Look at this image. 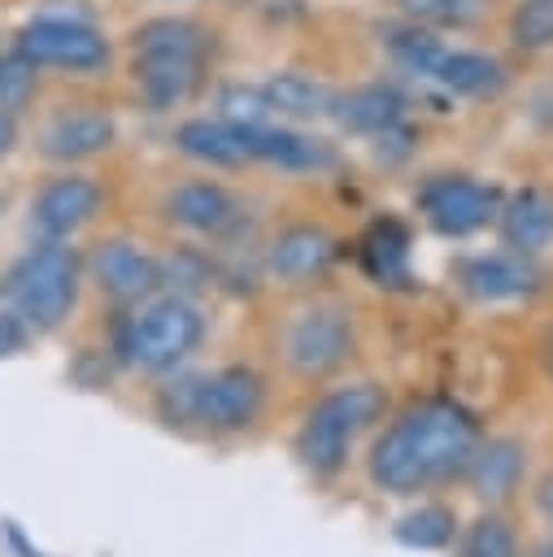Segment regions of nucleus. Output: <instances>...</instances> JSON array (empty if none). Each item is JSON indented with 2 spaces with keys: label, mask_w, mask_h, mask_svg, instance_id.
Here are the masks:
<instances>
[{
  "label": "nucleus",
  "mask_w": 553,
  "mask_h": 557,
  "mask_svg": "<svg viewBox=\"0 0 553 557\" xmlns=\"http://www.w3.org/2000/svg\"><path fill=\"white\" fill-rule=\"evenodd\" d=\"M479 448L475 418L453 400L409 405L370 448V479L383 492L409 496L470 466Z\"/></svg>",
  "instance_id": "f257e3e1"
},
{
  "label": "nucleus",
  "mask_w": 553,
  "mask_h": 557,
  "mask_svg": "<svg viewBox=\"0 0 553 557\" xmlns=\"http://www.w3.org/2000/svg\"><path fill=\"white\" fill-rule=\"evenodd\" d=\"M135 87L148 109H174L183 104L205 74L209 57V30L192 17H148L135 35Z\"/></svg>",
  "instance_id": "f03ea898"
},
{
  "label": "nucleus",
  "mask_w": 553,
  "mask_h": 557,
  "mask_svg": "<svg viewBox=\"0 0 553 557\" xmlns=\"http://www.w3.org/2000/svg\"><path fill=\"white\" fill-rule=\"evenodd\" d=\"M379 413H383V396L370 383H353V387H340V392L322 396L305 413V422L296 431V457H300V466L309 474H318V479H331L348 461L353 440Z\"/></svg>",
  "instance_id": "7ed1b4c3"
},
{
  "label": "nucleus",
  "mask_w": 553,
  "mask_h": 557,
  "mask_svg": "<svg viewBox=\"0 0 553 557\" xmlns=\"http://www.w3.org/2000/svg\"><path fill=\"white\" fill-rule=\"evenodd\" d=\"M205 339V313L187 296H157L122 326V357L135 370H174Z\"/></svg>",
  "instance_id": "20e7f679"
},
{
  "label": "nucleus",
  "mask_w": 553,
  "mask_h": 557,
  "mask_svg": "<svg viewBox=\"0 0 553 557\" xmlns=\"http://www.w3.org/2000/svg\"><path fill=\"white\" fill-rule=\"evenodd\" d=\"M9 296H13V309L26 318V326L35 331L61 326L78 300L74 248H65L61 239H48L35 252H26L9 274Z\"/></svg>",
  "instance_id": "39448f33"
},
{
  "label": "nucleus",
  "mask_w": 553,
  "mask_h": 557,
  "mask_svg": "<svg viewBox=\"0 0 553 557\" xmlns=\"http://www.w3.org/2000/svg\"><path fill=\"white\" fill-rule=\"evenodd\" d=\"M13 52L30 61L35 70L52 65V70L91 74L109 65V39L91 22H78V17H30L17 30Z\"/></svg>",
  "instance_id": "423d86ee"
},
{
  "label": "nucleus",
  "mask_w": 553,
  "mask_h": 557,
  "mask_svg": "<svg viewBox=\"0 0 553 557\" xmlns=\"http://www.w3.org/2000/svg\"><path fill=\"white\" fill-rule=\"evenodd\" d=\"M353 357V322L340 305H309L300 313H292L287 331H283V361L305 374H331Z\"/></svg>",
  "instance_id": "0eeeda50"
},
{
  "label": "nucleus",
  "mask_w": 553,
  "mask_h": 557,
  "mask_svg": "<svg viewBox=\"0 0 553 557\" xmlns=\"http://www.w3.org/2000/svg\"><path fill=\"white\" fill-rule=\"evenodd\" d=\"M418 209L435 235L462 239V235H475L488 222H496L501 191L479 178H466V174H435L431 183L418 187Z\"/></svg>",
  "instance_id": "6e6552de"
},
{
  "label": "nucleus",
  "mask_w": 553,
  "mask_h": 557,
  "mask_svg": "<svg viewBox=\"0 0 553 557\" xmlns=\"http://www.w3.org/2000/svg\"><path fill=\"white\" fill-rule=\"evenodd\" d=\"M261 400H266V387L244 366H226L183 387V413L205 422L209 431H244L248 422H257Z\"/></svg>",
  "instance_id": "1a4fd4ad"
},
{
  "label": "nucleus",
  "mask_w": 553,
  "mask_h": 557,
  "mask_svg": "<svg viewBox=\"0 0 553 557\" xmlns=\"http://www.w3.org/2000/svg\"><path fill=\"white\" fill-rule=\"evenodd\" d=\"M100 200H105V187H100L96 178H87V174H61V178H52V183L35 196L30 222H35V231H39L44 239H65V235H74L83 222L96 218Z\"/></svg>",
  "instance_id": "9d476101"
},
{
  "label": "nucleus",
  "mask_w": 553,
  "mask_h": 557,
  "mask_svg": "<svg viewBox=\"0 0 553 557\" xmlns=\"http://www.w3.org/2000/svg\"><path fill=\"white\" fill-rule=\"evenodd\" d=\"M174 148L192 161L239 170V165L257 161V126H239L226 117H187L174 131Z\"/></svg>",
  "instance_id": "9b49d317"
},
{
  "label": "nucleus",
  "mask_w": 553,
  "mask_h": 557,
  "mask_svg": "<svg viewBox=\"0 0 553 557\" xmlns=\"http://www.w3.org/2000/svg\"><path fill=\"white\" fill-rule=\"evenodd\" d=\"M91 274L100 283V292H109L113 300H139L161 283V261L131 239H109L96 248Z\"/></svg>",
  "instance_id": "f8f14e48"
},
{
  "label": "nucleus",
  "mask_w": 553,
  "mask_h": 557,
  "mask_svg": "<svg viewBox=\"0 0 553 557\" xmlns=\"http://www.w3.org/2000/svg\"><path fill=\"white\" fill-rule=\"evenodd\" d=\"M165 213H170V222H179L196 235H226L239 222L235 196L213 178H187V183L170 187Z\"/></svg>",
  "instance_id": "ddd939ff"
},
{
  "label": "nucleus",
  "mask_w": 553,
  "mask_h": 557,
  "mask_svg": "<svg viewBox=\"0 0 553 557\" xmlns=\"http://www.w3.org/2000/svg\"><path fill=\"white\" fill-rule=\"evenodd\" d=\"M113 135H118V126H113V117L105 109H91V104L65 109V113H57L44 126V157H52V161H83V157L105 152L113 144Z\"/></svg>",
  "instance_id": "4468645a"
},
{
  "label": "nucleus",
  "mask_w": 553,
  "mask_h": 557,
  "mask_svg": "<svg viewBox=\"0 0 553 557\" xmlns=\"http://www.w3.org/2000/svg\"><path fill=\"white\" fill-rule=\"evenodd\" d=\"M335 252H340L335 235H327L322 226L300 222V226H287V231L270 244V257H266V261H270V274L287 278V283H305V278L327 274L331 261H335Z\"/></svg>",
  "instance_id": "2eb2a0df"
},
{
  "label": "nucleus",
  "mask_w": 553,
  "mask_h": 557,
  "mask_svg": "<svg viewBox=\"0 0 553 557\" xmlns=\"http://www.w3.org/2000/svg\"><path fill=\"white\" fill-rule=\"evenodd\" d=\"M401 113H405V100L388 83H366L331 100V117L353 135H383L401 122Z\"/></svg>",
  "instance_id": "dca6fc26"
},
{
  "label": "nucleus",
  "mask_w": 553,
  "mask_h": 557,
  "mask_svg": "<svg viewBox=\"0 0 553 557\" xmlns=\"http://www.w3.org/2000/svg\"><path fill=\"white\" fill-rule=\"evenodd\" d=\"M427 78H435L457 96H496L505 87V65L479 48H444L427 70Z\"/></svg>",
  "instance_id": "f3484780"
},
{
  "label": "nucleus",
  "mask_w": 553,
  "mask_h": 557,
  "mask_svg": "<svg viewBox=\"0 0 553 557\" xmlns=\"http://www.w3.org/2000/svg\"><path fill=\"white\" fill-rule=\"evenodd\" d=\"M462 283L479 300H514L536 287V270L523 261V252H483L462 265Z\"/></svg>",
  "instance_id": "a211bd4d"
},
{
  "label": "nucleus",
  "mask_w": 553,
  "mask_h": 557,
  "mask_svg": "<svg viewBox=\"0 0 553 557\" xmlns=\"http://www.w3.org/2000/svg\"><path fill=\"white\" fill-rule=\"evenodd\" d=\"M257 161H270L279 170H331L335 148L309 131L296 126H257Z\"/></svg>",
  "instance_id": "6ab92c4d"
},
{
  "label": "nucleus",
  "mask_w": 553,
  "mask_h": 557,
  "mask_svg": "<svg viewBox=\"0 0 553 557\" xmlns=\"http://www.w3.org/2000/svg\"><path fill=\"white\" fill-rule=\"evenodd\" d=\"M496 218H501V235L514 252H540L553 239V196L540 187H523Z\"/></svg>",
  "instance_id": "aec40b11"
},
{
  "label": "nucleus",
  "mask_w": 553,
  "mask_h": 557,
  "mask_svg": "<svg viewBox=\"0 0 553 557\" xmlns=\"http://www.w3.org/2000/svg\"><path fill=\"white\" fill-rule=\"evenodd\" d=\"M361 265L374 283L383 287H401L409 283V231L396 218H383L366 231L361 239Z\"/></svg>",
  "instance_id": "412c9836"
},
{
  "label": "nucleus",
  "mask_w": 553,
  "mask_h": 557,
  "mask_svg": "<svg viewBox=\"0 0 553 557\" xmlns=\"http://www.w3.org/2000/svg\"><path fill=\"white\" fill-rule=\"evenodd\" d=\"M261 87H266L270 109L274 113H287V117H322V113H331V100H335L327 83H318L309 74H296V70L274 74Z\"/></svg>",
  "instance_id": "4be33fe9"
},
{
  "label": "nucleus",
  "mask_w": 553,
  "mask_h": 557,
  "mask_svg": "<svg viewBox=\"0 0 553 557\" xmlns=\"http://www.w3.org/2000/svg\"><path fill=\"white\" fill-rule=\"evenodd\" d=\"M470 479H475V492L488 496V500L509 496V492L518 487V479H523V448H518L514 440H496V444H488L483 453L475 448V457H470Z\"/></svg>",
  "instance_id": "5701e85b"
},
{
  "label": "nucleus",
  "mask_w": 553,
  "mask_h": 557,
  "mask_svg": "<svg viewBox=\"0 0 553 557\" xmlns=\"http://www.w3.org/2000/svg\"><path fill=\"white\" fill-rule=\"evenodd\" d=\"M396 544L405 548H418V553H431V548H444L453 544L457 535V513L448 505H418L409 509L405 518H396Z\"/></svg>",
  "instance_id": "b1692460"
},
{
  "label": "nucleus",
  "mask_w": 553,
  "mask_h": 557,
  "mask_svg": "<svg viewBox=\"0 0 553 557\" xmlns=\"http://www.w3.org/2000/svg\"><path fill=\"white\" fill-rule=\"evenodd\" d=\"M401 9L418 26H475L488 17L492 0H401Z\"/></svg>",
  "instance_id": "393cba45"
},
{
  "label": "nucleus",
  "mask_w": 553,
  "mask_h": 557,
  "mask_svg": "<svg viewBox=\"0 0 553 557\" xmlns=\"http://www.w3.org/2000/svg\"><path fill=\"white\" fill-rule=\"evenodd\" d=\"M509 39L523 52L553 48V0H518L509 13Z\"/></svg>",
  "instance_id": "a878e982"
},
{
  "label": "nucleus",
  "mask_w": 553,
  "mask_h": 557,
  "mask_svg": "<svg viewBox=\"0 0 553 557\" xmlns=\"http://www.w3.org/2000/svg\"><path fill=\"white\" fill-rule=\"evenodd\" d=\"M270 100H266V87H253V83H231L218 91V117L226 122H239V126H266L270 122Z\"/></svg>",
  "instance_id": "bb28decb"
},
{
  "label": "nucleus",
  "mask_w": 553,
  "mask_h": 557,
  "mask_svg": "<svg viewBox=\"0 0 553 557\" xmlns=\"http://www.w3.org/2000/svg\"><path fill=\"white\" fill-rule=\"evenodd\" d=\"M462 557H518V540H514V527L496 513H483L466 540H462Z\"/></svg>",
  "instance_id": "cd10ccee"
},
{
  "label": "nucleus",
  "mask_w": 553,
  "mask_h": 557,
  "mask_svg": "<svg viewBox=\"0 0 553 557\" xmlns=\"http://www.w3.org/2000/svg\"><path fill=\"white\" fill-rule=\"evenodd\" d=\"M388 48H392V57H396L405 70H414V74H427V70L435 65V57L444 52V44H440L427 26H409V30L392 35Z\"/></svg>",
  "instance_id": "c85d7f7f"
},
{
  "label": "nucleus",
  "mask_w": 553,
  "mask_h": 557,
  "mask_svg": "<svg viewBox=\"0 0 553 557\" xmlns=\"http://www.w3.org/2000/svg\"><path fill=\"white\" fill-rule=\"evenodd\" d=\"M30 87H35V65H30V61H22L17 52H13L9 61H0V109H4V113H13L17 100H22Z\"/></svg>",
  "instance_id": "c756f323"
},
{
  "label": "nucleus",
  "mask_w": 553,
  "mask_h": 557,
  "mask_svg": "<svg viewBox=\"0 0 553 557\" xmlns=\"http://www.w3.org/2000/svg\"><path fill=\"white\" fill-rule=\"evenodd\" d=\"M22 344H26V318H22L17 309H4V313H0V357L17 352Z\"/></svg>",
  "instance_id": "7c9ffc66"
},
{
  "label": "nucleus",
  "mask_w": 553,
  "mask_h": 557,
  "mask_svg": "<svg viewBox=\"0 0 553 557\" xmlns=\"http://www.w3.org/2000/svg\"><path fill=\"white\" fill-rule=\"evenodd\" d=\"M13 144H17V122H13V113L0 109V161L13 152Z\"/></svg>",
  "instance_id": "2f4dec72"
},
{
  "label": "nucleus",
  "mask_w": 553,
  "mask_h": 557,
  "mask_svg": "<svg viewBox=\"0 0 553 557\" xmlns=\"http://www.w3.org/2000/svg\"><path fill=\"white\" fill-rule=\"evenodd\" d=\"M9 544H13V548H17L22 557H39V553H35V548L26 544V535H22V527H13V522H9Z\"/></svg>",
  "instance_id": "473e14b6"
},
{
  "label": "nucleus",
  "mask_w": 553,
  "mask_h": 557,
  "mask_svg": "<svg viewBox=\"0 0 553 557\" xmlns=\"http://www.w3.org/2000/svg\"><path fill=\"white\" fill-rule=\"evenodd\" d=\"M540 509L553 518V479H544V487H540Z\"/></svg>",
  "instance_id": "72a5a7b5"
}]
</instances>
